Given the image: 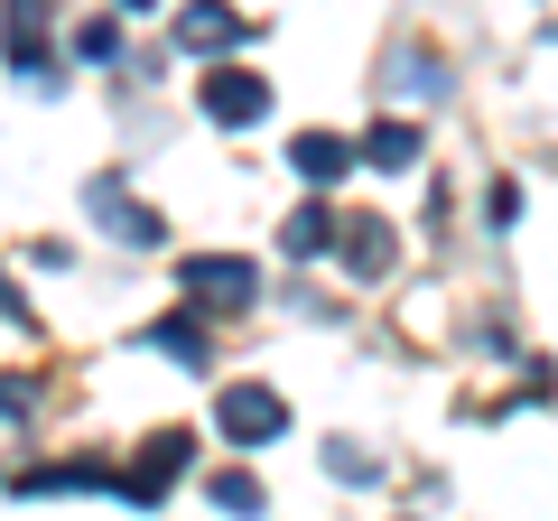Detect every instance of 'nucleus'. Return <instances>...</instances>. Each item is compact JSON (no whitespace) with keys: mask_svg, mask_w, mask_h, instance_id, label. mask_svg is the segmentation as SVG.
Instances as JSON below:
<instances>
[{"mask_svg":"<svg viewBox=\"0 0 558 521\" xmlns=\"http://www.w3.org/2000/svg\"><path fill=\"white\" fill-rule=\"evenodd\" d=\"M178 289L196 307H215V317H242V307H260V260H242V252H186L178 260Z\"/></svg>","mask_w":558,"mask_h":521,"instance_id":"nucleus-1","label":"nucleus"},{"mask_svg":"<svg viewBox=\"0 0 558 521\" xmlns=\"http://www.w3.org/2000/svg\"><path fill=\"white\" fill-rule=\"evenodd\" d=\"M215 420H223V438H233V447H270L279 428H289V401H279L270 381H233Z\"/></svg>","mask_w":558,"mask_h":521,"instance_id":"nucleus-2","label":"nucleus"},{"mask_svg":"<svg viewBox=\"0 0 558 521\" xmlns=\"http://www.w3.org/2000/svg\"><path fill=\"white\" fill-rule=\"evenodd\" d=\"M196 102H205V121H223V131H252V121L270 112V84H260L252 65H215V75L196 84Z\"/></svg>","mask_w":558,"mask_h":521,"instance_id":"nucleus-3","label":"nucleus"},{"mask_svg":"<svg viewBox=\"0 0 558 521\" xmlns=\"http://www.w3.org/2000/svg\"><path fill=\"white\" fill-rule=\"evenodd\" d=\"M186 457H196V428H159V438L140 447V465H131V475L112 484V494H121V502H140V512H149V502L168 494V475H178Z\"/></svg>","mask_w":558,"mask_h":521,"instance_id":"nucleus-4","label":"nucleus"},{"mask_svg":"<svg viewBox=\"0 0 558 521\" xmlns=\"http://www.w3.org/2000/svg\"><path fill=\"white\" fill-rule=\"evenodd\" d=\"M121 465L112 457H65V465H28V475H10V494L38 502V494H112Z\"/></svg>","mask_w":558,"mask_h":521,"instance_id":"nucleus-5","label":"nucleus"},{"mask_svg":"<svg viewBox=\"0 0 558 521\" xmlns=\"http://www.w3.org/2000/svg\"><path fill=\"white\" fill-rule=\"evenodd\" d=\"M84 205H94V215L112 223V233L131 242V252H149V242H168V223H159L149 205L131 196V178H94V186H84Z\"/></svg>","mask_w":558,"mask_h":521,"instance_id":"nucleus-6","label":"nucleus"},{"mask_svg":"<svg viewBox=\"0 0 558 521\" xmlns=\"http://www.w3.org/2000/svg\"><path fill=\"white\" fill-rule=\"evenodd\" d=\"M0 57L20 65L38 94H57V47H47V20H38V10H0Z\"/></svg>","mask_w":558,"mask_h":521,"instance_id":"nucleus-7","label":"nucleus"},{"mask_svg":"<svg viewBox=\"0 0 558 521\" xmlns=\"http://www.w3.org/2000/svg\"><path fill=\"white\" fill-rule=\"evenodd\" d=\"M178 47H186V57H233V47H252V20L196 0V10H178Z\"/></svg>","mask_w":558,"mask_h":521,"instance_id":"nucleus-8","label":"nucleus"},{"mask_svg":"<svg viewBox=\"0 0 558 521\" xmlns=\"http://www.w3.org/2000/svg\"><path fill=\"white\" fill-rule=\"evenodd\" d=\"M336 242H344V270H354V280H391L400 242H391V223H381V215H344Z\"/></svg>","mask_w":558,"mask_h":521,"instance_id":"nucleus-9","label":"nucleus"},{"mask_svg":"<svg viewBox=\"0 0 558 521\" xmlns=\"http://www.w3.org/2000/svg\"><path fill=\"white\" fill-rule=\"evenodd\" d=\"M354 159H363V168H391V178H410V168H418V121H373V131L354 141Z\"/></svg>","mask_w":558,"mask_h":521,"instance_id":"nucleus-10","label":"nucleus"},{"mask_svg":"<svg viewBox=\"0 0 558 521\" xmlns=\"http://www.w3.org/2000/svg\"><path fill=\"white\" fill-rule=\"evenodd\" d=\"M289 168H299L307 186H336L344 168H354V141H336V131H299V141H289Z\"/></svg>","mask_w":558,"mask_h":521,"instance_id":"nucleus-11","label":"nucleus"},{"mask_svg":"<svg viewBox=\"0 0 558 521\" xmlns=\"http://www.w3.org/2000/svg\"><path fill=\"white\" fill-rule=\"evenodd\" d=\"M326 242H336V215H326V205H299V215L279 223V252H289V260H317Z\"/></svg>","mask_w":558,"mask_h":521,"instance_id":"nucleus-12","label":"nucleus"},{"mask_svg":"<svg viewBox=\"0 0 558 521\" xmlns=\"http://www.w3.org/2000/svg\"><path fill=\"white\" fill-rule=\"evenodd\" d=\"M149 344H159L168 363H186V373H205V326H186V317H168V326H149Z\"/></svg>","mask_w":558,"mask_h":521,"instance_id":"nucleus-13","label":"nucleus"},{"mask_svg":"<svg viewBox=\"0 0 558 521\" xmlns=\"http://www.w3.org/2000/svg\"><path fill=\"white\" fill-rule=\"evenodd\" d=\"M215 512H233V521H260V512H270V494H260L252 475H215Z\"/></svg>","mask_w":558,"mask_h":521,"instance_id":"nucleus-14","label":"nucleus"},{"mask_svg":"<svg viewBox=\"0 0 558 521\" xmlns=\"http://www.w3.org/2000/svg\"><path fill=\"white\" fill-rule=\"evenodd\" d=\"M75 57L112 65V57H121V20H84V28H75Z\"/></svg>","mask_w":558,"mask_h":521,"instance_id":"nucleus-15","label":"nucleus"},{"mask_svg":"<svg viewBox=\"0 0 558 521\" xmlns=\"http://www.w3.org/2000/svg\"><path fill=\"white\" fill-rule=\"evenodd\" d=\"M326 475H344V484H381V465L363 457V447H326Z\"/></svg>","mask_w":558,"mask_h":521,"instance_id":"nucleus-16","label":"nucleus"},{"mask_svg":"<svg viewBox=\"0 0 558 521\" xmlns=\"http://www.w3.org/2000/svg\"><path fill=\"white\" fill-rule=\"evenodd\" d=\"M38 410V381H20V373H0V420H28Z\"/></svg>","mask_w":558,"mask_h":521,"instance_id":"nucleus-17","label":"nucleus"},{"mask_svg":"<svg viewBox=\"0 0 558 521\" xmlns=\"http://www.w3.org/2000/svg\"><path fill=\"white\" fill-rule=\"evenodd\" d=\"M0 317H10V326H28V307H20V289H10V270H0Z\"/></svg>","mask_w":558,"mask_h":521,"instance_id":"nucleus-18","label":"nucleus"}]
</instances>
